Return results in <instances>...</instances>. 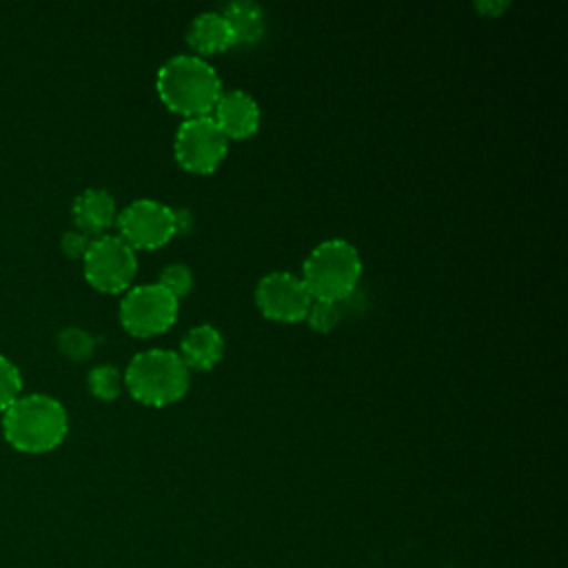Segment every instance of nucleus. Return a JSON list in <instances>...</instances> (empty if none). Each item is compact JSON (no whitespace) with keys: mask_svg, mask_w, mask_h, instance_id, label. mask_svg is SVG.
I'll return each instance as SVG.
<instances>
[{"mask_svg":"<svg viewBox=\"0 0 568 568\" xmlns=\"http://www.w3.org/2000/svg\"><path fill=\"white\" fill-rule=\"evenodd\" d=\"M122 382L135 402L162 408L186 395L191 373L175 351L149 348L131 357Z\"/></svg>","mask_w":568,"mask_h":568,"instance_id":"obj_3","label":"nucleus"},{"mask_svg":"<svg viewBox=\"0 0 568 568\" xmlns=\"http://www.w3.org/2000/svg\"><path fill=\"white\" fill-rule=\"evenodd\" d=\"M233 33V47L240 44H255L262 40L264 31H266V20H264V11L260 4L248 2V0H237V2H229L224 4V9L220 11Z\"/></svg>","mask_w":568,"mask_h":568,"instance_id":"obj_14","label":"nucleus"},{"mask_svg":"<svg viewBox=\"0 0 568 568\" xmlns=\"http://www.w3.org/2000/svg\"><path fill=\"white\" fill-rule=\"evenodd\" d=\"M178 355L189 371H209L224 355V337L215 326L197 324L184 333Z\"/></svg>","mask_w":568,"mask_h":568,"instance_id":"obj_12","label":"nucleus"},{"mask_svg":"<svg viewBox=\"0 0 568 568\" xmlns=\"http://www.w3.org/2000/svg\"><path fill=\"white\" fill-rule=\"evenodd\" d=\"M155 91L169 111L189 120L211 115L222 95V80L204 58L182 53L169 58L158 69Z\"/></svg>","mask_w":568,"mask_h":568,"instance_id":"obj_1","label":"nucleus"},{"mask_svg":"<svg viewBox=\"0 0 568 568\" xmlns=\"http://www.w3.org/2000/svg\"><path fill=\"white\" fill-rule=\"evenodd\" d=\"M82 268L87 282L102 293H122L131 288L138 271L135 251L118 235L93 237L84 257Z\"/></svg>","mask_w":568,"mask_h":568,"instance_id":"obj_5","label":"nucleus"},{"mask_svg":"<svg viewBox=\"0 0 568 568\" xmlns=\"http://www.w3.org/2000/svg\"><path fill=\"white\" fill-rule=\"evenodd\" d=\"M58 346L69 359H87L95 348V337L78 326H67L58 333Z\"/></svg>","mask_w":568,"mask_h":568,"instance_id":"obj_16","label":"nucleus"},{"mask_svg":"<svg viewBox=\"0 0 568 568\" xmlns=\"http://www.w3.org/2000/svg\"><path fill=\"white\" fill-rule=\"evenodd\" d=\"M173 213H175V235L178 233L186 235L193 226V217H191L189 209H173Z\"/></svg>","mask_w":568,"mask_h":568,"instance_id":"obj_22","label":"nucleus"},{"mask_svg":"<svg viewBox=\"0 0 568 568\" xmlns=\"http://www.w3.org/2000/svg\"><path fill=\"white\" fill-rule=\"evenodd\" d=\"M71 215L75 222V229L87 233L89 237H100L109 226L118 220L115 200L106 189H84L75 195L71 204Z\"/></svg>","mask_w":568,"mask_h":568,"instance_id":"obj_11","label":"nucleus"},{"mask_svg":"<svg viewBox=\"0 0 568 568\" xmlns=\"http://www.w3.org/2000/svg\"><path fill=\"white\" fill-rule=\"evenodd\" d=\"M91 240L93 237H89L87 233H82V231H78V229H71V231H64L62 233V240H60V248H62V253L64 255H69V257H84V253H87V248H89V244H91Z\"/></svg>","mask_w":568,"mask_h":568,"instance_id":"obj_20","label":"nucleus"},{"mask_svg":"<svg viewBox=\"0 0 568 568\" xmlns=\"http://www.w3.org/2000/svg\"><path fill=\"white\" fill-rule=\"evenodd\" d=\"M178 304L160 284L133 286L120 302V324L140 339L166 333L178 320Z\"/></svg>","mask_w":568,"mask_h":568,"instance_id":"obj_6","label":"nucleus"},{"mask_svg":"<svg viewBox=\"0 0 568 568\" xmlns=\"http://www.w3.org/2000/svg\"><path fill=\"white\" fill-rule=\"evenodd\" d=\"M155 284H160L169 295H173L180 302L182 297H186L193 291V273L186 264L173 262L160 271Z\"/></svg>","mask_w":568,"mask_h":568,"instance_id":"obj_17","label":"nucleus"},{"mask_svg":"<svg viewBox=\"0 0 568 568\" xmlns=\"http://www.w3.org/2000/svg\"><path fill=\"white\" fill-rule=\"evenodd\" d=\"M226 151H229V140L217 129L211 115L189 118L175 131L173 155H175V162L189 173H197V175L213 173L222 164Z\"/></svg>","mask_w":568,"mask_h":568,"instance_id":"obj_7","label":"nucleus"},{"mask_svg":"<svg viewBox=\"0 0 568 568\" xmlns=\"http://www.w3.org/2000/svg\"><path fill=\"white\" fill-rule=\"evenodd\" d=\"M475 9L488 18H497L508 9V2L497 0V2H475Z\"/></svg>","mask_w":568,"mask_h":568,"instance_id":"obj_21","label":"nucleus"},{"mask_svg":"<svg viewBox=\"0 0 568 568\" xmlns=\"http://www.w3.org/2000/svg\"><path fill=\"white\" fill-rule=\"evenodd\" d=\"M67 430L69 415L64 406L44 393L20 395L2 413V435L22 453H49L64 442Z\"/></svg>","mask_w":568,"mask_h":568,"instance_id":"obj_2","label":"nucleus"},{"mask_svg":"<svg viewBox=\"0 0 568 568\" xmlns=\"http://www.w3.org/2000/svg\"><path fill=\"white\" fill-rule=\"evenodd\" d=\"M311 302L313 297L306 291L302 277L286 271H273L260 277L255 286V304L260 313L273 322H302Z\"/></svg>","mask_w":568,"mask_h":568,"instance_id":"obj_9","label":"nucleus"},{"mask_svg":"<svg viewBox=\"0 0 568 568\" xmlns=\"http://www.w3.org/2000/svg\"><path fill=\"white\" fill-rule=\"evenodd\" d=\"M186 42L195 55H213L233 47V33L220 11L197 13L186 31Z\"/></svg>","mask_w":568,"mask_h":568,"instance_id":"obj_13","label":"nucleus"},{"mask_svg":"<svg viewBox=\"0 0 568 568\" xmlns=\"http://www.w3.org/2000/svg\"><path fill=\"white\" fill-rule=\"evenodd\" d=\"M22 395V375L18 366L0 355V413H4Z\"/></svg>","mask_w":568,"mask_h":568,"instance_id":"obj_18","label":"nucleus"},{"mask_svg":"<svg viewBox=\"0 0 568 568\" xmlns=\"http://www.w3.org/2000/svg\"><path fill=\"white\" fill-rule=\"evenodd\" d=\"M122 373L113 364L93 366L87 375L89 393L102 402H111L122 393Z\"/></svg>","mask_w":568,"mask_h":568,"instance_id":"obj_15","label":"nucleus"},{"mask_svg":"<svg viewBox=\"0 0 568 568\" xmlns=\"http://www.w3.org/2000/svg\"><path fill=\"white\" fill-rule=\"evenodd\" d=\"M118 231L133 251H153L175 235V213L171 206L140 197L118 213Z\"/></svg>","mask_w":568,"mask_h":568,"instance_id":"obj_8","label":"nucleus"},{"mask_svg":"<svg viewBox=\"0 0 568 568\" xmlns=\"http://www.w3.org/2000/svg\"><path fill=\"white\" fill-rule=\"evenodd\" d=\"M362 277L359 251L342 240L320 242L302 264V282L313 300L342 302L357 288Z\"/></svg>","mask_w":568,"mask_h":568,"instance_id":"obj_4","label":"nucleus"},{"mask_svg":"<svg viewBox=\"0 0 568 568\" xmlns=\"http://www.w3.org/2000/svg\"><path fill=\"white\" fill-rule=\"evenodd\" d=\"M211 118L226 140H246L260 126V106L253 95L242 89L222 91Z\"/></svg>","mask_w":568,"mask_h":568,"instance_id":"obj_10","label":"nucleus"},{"mask_svg":"<svg viewBox=\"0 0 568 568\" xmlns=\"http://www.w3.org/2000/svg\"><path fill=\"white\" fill-rule=\"evenodd\" d=\"M306 324L315 333H331L339 324V308L333 302L313 300L306 311Z\"/></svg>","mask_w":568,"mask_h":568,"instance_id":"obj_19","label":"nucleus"}]
</instances>
